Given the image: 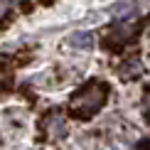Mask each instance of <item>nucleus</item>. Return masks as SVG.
<instances>
[{
	"label": "nucleus",
	"mask_w": 150,
	"mask_h": 150,
	"mask_svg": "<svg viewBox=\"0 0 150 150\" xmlns=\"http://www.w3.org/2000/svg\"><path fill=\"white\" fill-rule=\"evenodd\" d=\"M106 98H108V86L103 81H91L79 93L71 96V113L76 118H81V121H86V118H91L93 113L101 111Z\"/></svg>",
	"instance_id": "1"
},
{
	"label": "nucleus",
	"mask_w": 150,
	"mask_h": 150,
	"mask_svg": "<svg viewBox=\"0 0 150 150\" xmlns=\"http://www.w3.org/2000/svg\"><path fill=\"white\" fill-rule=\"evenodd\" d=\"M8 5H10L8 0H0V20H3V17L8 15Z\"/></svg>",
	"instance_id": "4"
},
{
	"label": "nucleus",
	"mask_w": 150,
	"mask_h": 150,
	"mask_svg": "<svg viewBox=\"0 0 150 150\" xmlns=\"http://www.w3.org/2000/svg\"><path fill=\"white\" fill-rule=\"evenodd\" d=\"M143 106H145V108L150 111V86L145 89V93H143Z\"/></svg>",
	"instance_id": "5"
},
{
	"label": "nucleus",
	"mask_w": 150,
	"mask_h": 150,
	"mask_svg": "<svg viewBox=\"0 0 150 150\" xmlns=\"http://www.w3.org/2000/svg\"><path fill=\"white\" fill-rule=\"evenodd\" d=\"M121 69H130V71H123L121 74L123 79H138L140 74H143V64H140V62H135V59H130V62H126V64L121 67Z\"/></svg>",
	"instance_id": "3"
},
{
	"label": "nucleus",
	"mask_w": 150,
	"mask_h": 150,
	"mask_svg": "<svg viewBox=\"0 0 150 150\" xmlns=\"http://www.w3.org/2000/svg\"><path fill=\"white\" fill-rule=\"evenodd\" d=\"M8 3H22V0H8Z\"/></svg>",
	"instance_id": "6"
},
{
	"label": "nucleus",
	"mask_w": 150,
	"mask_h": 150,
	"mask_svg": "<svg viewBox=\"0 0 150 150\" xmlns=\"http://www.w3.org/2000/svg\"><path fill=\"white\" fill-rule=\"evenodd\" d=\"M69 45L74 47V49H81V52H89V49H93V35L89 32V30H79V32H74V35H69Z\"/></svg>",
	"instance_id": "2"
}]
</instances>
